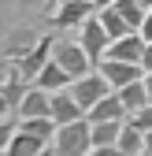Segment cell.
<instances>
[{
  "label": "cell",
  "instance_id": "cell-1",
  "mask_svg": "<svg viewBox=\"0 0 152 156\" xmlns=\"http://www.w3.org/2000/svg\"><path fill=\"white\" fill-rule=\"evenodd\" d=\"M52 149H56V156H89V152H93L89 119H78V123L60 126L56 138H52Z\"/></svg>",
  "mask_w": 152,
  "mask_h": 156
},
{
  "label": "cell",
  "instance_id": "cell-16",
  "mask_svg": "<svg viewBox=\"0 0 152 156\" xmlns=\"http://www.w3.org/2000/svg\"><path fill=\"white\" fill-rule=\"evenodd\" d=\"M19 130L30 134V138H37V141H45V145H52V138H56V130H60V126L45 115V119H19Z\"/></svg>",
  "mask_w": 152,
  "mask_h": 156
},
{
  "label": "cell",
  "instance_id": "cell-35",
  "mask_svg": "<svg viewBox=\"0 0 152 156\" xmlns=\"http://www.w3.org/2000/svg\"><path fill=\"white\" fill-rule=\"evenodd\" d=\"M4 4H8V0H0V8H4Z\"/></svg>",
  "mask_w": 152,
  "mask_h": 156
},
{
  "label": "cell",
  "instance_id": "cell-15",
  "mask_svg": "<svg viewBox=\"0 0 152 156\" xmlns=\"http://www.w3.org/2000/svg\"><path fill=\"white\" fill-rule=\"evenodd\" d=\"M97 19H100V26H104V34H108V41H119V37L134 34V30L126 26V19H123L115 8H104V11H97Z\"/></svg>",
  "mask_w": 152,
  "mask_h": 156
},
{
  "label": "cell",
  "instance_id": "cell-33",
  "mask_svg": "<svg viewBox=\"0 0 152 156\" xmlns=\"http://www.w3.org/2000/svg\"><path fill=\"white\" fill-rule=\"evenodd\" d=\"M41 156H56V149H52V145H48V149H45V152H41Z\"/></svg>",
  "mask_w": 152,
  "mask_h": 156
},
{
  "label": "cell",
  "instance_id": "cell-3",
  "mask_svg": "<svg viewBox=\"0 0 152 156\" xmlns=\"http://www.w3.org/2000/svg\"><path fill=\"white\" fill-rule=\"evenodd\" d=\"M78 45H82L85 60H89L93 67H97L104 56H108V45H111V41H108V34H104V26H100V19H97V15H93L89 23L78 26Z\"/></svg>",
  "mask_w": 152,
  "mask_h": 156
},
{
  "label": "cell",
  "instance_id": "cell-11",
  "mask_svg": "<svg viewBox=\"0 0 152 156\" xmlns=\"http://www.w3.org/2000/svg\"><path fill=\"white\" fill-rule=\"evenodd\" d=\"M48 101H52V93L30 86L26 97H22V104H19V112H15V119H45L48 115Z\"/></svg>",
  "mask_w": 152,
  "mask_h": 156
},
{
  "label": "cell",
  "instance_id": "cell-32",
  "mask_svg": "<svg viewBox=\"0 0 152 156\" xmlns=\"http://www.w3.org/2000/svg\"><path fill=\"white\" fill-rule=\"evenodd\" d=\"M60 4H67V0H48V8H52V11H56V8H60Z\"/></svg>",
  "mask_w": 152,
  "mask_h": 156
},
{
  "label": "cell",
  "instance_id": "cell-4",
  "mask_svg": "<svg viewBox=\"0 0 152 156\" xmlns=\"http://www.w3.org/2000/svg\"><path fill=\"white\" fill-rule=\"evenodd\" d=\"M52 60L60 63V67L74 78V82H78V78H85V74H93V63L85 60V52H82V45H78V41H56Z\"/></svg>",
  "mask_w": 152,
  "mask_h": 156
},
{
  "label": "cell",
  "instance_id": "cell-7",
  "mask_svg": "<svg viewBox=\"0 0 152 156\" xmlns=\"http://www.w3.org/2000/svg\"><path fill=\"white\" fill-rule=\"evenodd\" d=\"M93 15H97L93 0H67V4H60V8L52 11V26L71 30V26H82V23H89Z\"/></svg>",
  "mask_w": 152,
  "mask_h": 156
},
{
  "label": "cell",
  "instance_id": "cell-6",
  "mask_svg": "<svg viewBox=\"0 0 152 156\" xmlns=\"http://www.w3.org/2000/svg\"><path fill=\"white\" fill-rule=\"evenodd\" d=\"M97 74L111 86V93H119V89H126V86H134V82L145 78V71L137 63H119V60H100L97 63Z\"/></svg>",
  "mask_w": 152,
  "mask_h": 156
},
{
  "label": "cell",
  "instance_id": "cell-5",
  "mask_svg": "<svg viewBox=\"0 0 152 156\" xmlns=\"http://www.w3.org/2000/svg\"><path fill=\"white\" fill-rule=\"evenodd\" d=\"M71 97H74V104H78L82 112H89L93 104H100L104 97L111 93V86L104 82V78L93 71V74H85V78H78V82H71V89H67Z\"/></svg>",
  "mask_w": 152,
  "mask_h": 156
},
{
  "label": "cell",
  "instance_id": "cell-24",
  "mask_svg": "<svg viewBox=\"0 0 152 156\" xmlns=\"http://www.w3.org/2000/svg\"><path fill=\"white\" fill-rule=\"evenodd\" d=\"M8 78H15V63L8 60V56H0V86H4Z\"/></svg>",
  "mask_w": 152,
  "mask_h": 156
},
{
  "label": "cell",
  "instance_id": "cell-29",
  "mask_svg": "<svg viewBox=\"0 0 152 156\" xmlns=\"http://www.w3.org/2000/svg\"><path fill=\"white\" fill-rule=\"evenodd\" d=\"M141 82H145V93H148V101H152V74H145Z\"/></svg>",
  "mask_w": 152,
  "mask_h": 156
},
{
  "label": "cell",
  "instance_id": "cell-18",
  "mask_svg": "<svg viewBox=\"0 0 152 156\" xmlns=\"http://www.w3.org/2000/svg\"><path fill=\"white\" fill-rule=\"evenodd\" d=\"M115 149H119L123 156H141V152H145V134H141V130H134L130 123H123V134H119Z\"/></svg>",
  "mask_w": 152,
  "mask_h": 156
},
{
  "label": "cell",
  "instance_id": "cell-27",
  "mask_svg": "<svg viewBox=\"0 0 152 156\" xmlns=\"http://www.w3.org/2000/svg\"><path fill=\"white\" fill-rule=\"evenodd\" d=\"M89 156H123V152H119V149H93Z\"/></svg>",
  "mask_w": 152,
  "mask_h": 156
},
{
  "label": "cell",
  "instance_id": "cell-10",
  "mask_svg": "<svg viewBox=\"0 0 152 156\" xmlns=\"http://www.w3.org/2000/svg\"><path fill=\"white\" fill-rule=\"evenodd\" d=\"M85 119H89V123H126L130 115H126V108H123V101H119V93H108L100 104H93V108L85 112Z\"/></svg>",
  "mask_w": 152,
  "mask_h": 156
},
{
  "label": "cell",
  "instance_id": "cell-21",
  "mask_svg": "<svg viewBox=\"0 0 152 156\" xmlns=\"http://www.w3.org/2000/svg\"><path fill=\"white\" fill-rule=\"evenodd\" d=\"M126 123L134 126V130H141V134H148V130H152V104H148V108H141L137 115H130Z\"/></svg>",
  "mask_w": 152,
  "mask_h": 156
},
{
  "label": "cell",
  "instance_id": "cell-8",
  "mask_svg": "<svg viewBox=\"0 0 152 156\" xmlns=\"http://www.w3.org/2000/svg\"><path fill=\"white\" fill-rule=\"evenodd\" d=\"M48 119H52L56 126H67V123H78V119H85V112L74 104V97L63 89V93H52V101H48Z\"/></svg>",
  "mask_w": 152,
  "mask_h": 156
},
{
  "label": "cell",
  "instance_id": "cell-13",
  "mask_svg": "<svg viewBox=\"0 0 152 156\" xmlns=\"http://www.w3.org/2000/svg\"><path fill=\"white\" fill-rule=\"evenodd\" d=\"M119 134H123V123H89L93 149H115Z\"/></svg>",
  "mask_w": 152,
  "mask_h": 156
},
{
  "label": "cell",
  "instance_id": "cell-34",
  "mask_svg": "<svg viewBox=\"0 0 152 156\" xmlns=\"http://www.w3.org/2000/svg\"><path fill=\"white\" fill-rule=\"evenodd\" d=\"M141 8H145V11H148V8H152V0H141Z\"/></svg>",
  "mask_w": 152,
  "mask_h": 156
},
{
  "label": "cell",
  "instance_id": "cell-26",
  "mask_svg": "<svg viewBox=\"0 0 152 156\" xmlns=\"http://www.w3.org/2000/svg\"><path fill=\"white\" fill-rule=\"evenodd\" d=\"M48 0H19V8H26V11H37V8H45Z\"/></svg>",
  "mask_w": 152,
  "mask_h": 156
},
{
  "label": "cell",
  "instance_id": "cell-28",
  "mask_svg": "<svg viewBox=\"0 0 152 156\" xmlns=\"http://www.w3.org/2000/svg\"><path fill=\"white\" fill-rule=\"evenodd\" d=\"M111 4H115V0H93V8H97V11H104V8H111Z\"/></svg>",
  "mask_w": 152,
  "mask_h": 156
},
{
  "label": "cell",
  "instance_id": "cell-31",
  "mask_svg": "<svg viewBox=\"0 0 152 156\" xmlns=\"http://www.w3.org/2000/svg\"><path fill=\"white\" fill-rule=\"evenodd\" d=\"M145 152H152V130L145 134Z\"/></svg>",
  "mask_w": 152,
  "mask_h": 156
},
{
  "label": "cell",
  "instance_id": "cell-36",
  "mask_svg": "<svg viewBox=\"0 0 152 156\" xmlns=\"http://www.w3.org/2000/svg\"><path fill=\"white\" fill-rule=\"evenodd\" d=\"M141 156H152V152H141Z\"/></svg>",
  "mask_w": 152,
  "mask_h": 156
},
{
  "label": "cell",
  "instance_id": "cell-20",
  "mask_svg": "<svg viewBox=\"0 0 152 156\" xmlns=\"http://www.w3.org/2000/svg\"><path fill=\"white\" fill-rule=\"evenodd\" d=\"M26 89H30V82H22V78H8V82L4 86H0V97H4V101H8V108L11 112H19V104H22V97H26Z\"/></svg>",
  "mask_w": 152,
  "mask_h": 156
},
{
  "label": "cell",
  "instance_id": "cell-14",
  "mask_svg": "<svg viewBox=\"0 0 152 156\" xmlns=\"http://www.w3.org/2000/svg\"><path fill=\"white\" fill-rule=\"evenodd\" d=\"M45 149H48L45 141H37V138H30V134L15 130V138H11V145L4 149V156H41Z\"/></svg>",
  "mask_w": 152,
  "mask_h": 156
},
{
  "label": "cell",
  "instance_id": "cell-17",
  "mask_svg": "<svg viewBox=\"0 0 152 156\" xmlns=\"http://www.w3.org/2000/svg\"><path fill=\"white\" fill-rule=\"evenodd\" d=\"M119 101H123L126 115H137L141 108H148V104H152V101H148V93H145V82H134V86L119 89Z\"/></svg>",
  "mask_w": 152,
  "mask_h": 156
},
{
  "label": "cell",
  "instance_id": "cell-9",
  "mask_svg": "<svg viewBox=\"0 0 152 156\" xmlns=\"http://www.w3.org/2000/svg\"><path fill=\"white\" fill-rule=\"evenodd\" d=\"M141 56H145L141 34H126V37H119V41L108 45V56H104V60H119V63H137L141 67Z\"/></svg>",
  "mask_w": 152,
  "mask_h": 156
},
{
  "label": "cell",
  "instance_id": "cell-23",
  "mask_svg": "<svg viewBox=\"0 0 152 156\" xmlns=\"http://www.w3.org/2000/svg\"><path fill=\"white\" fill-rule=\"evenodd\" d=\"M137 34H141V41H145V45H152V8L145 11V23H141V30H137Z\"/></svg>",
  "mask_w": 152,
  "mask_h": 156
},
{
  "label": "cell",
  "instance_id": "cell-2",
  "mask_svg": "<svg viewBox=\"0 0 152 156\" xmlns=\"http://www.w3.org/2000/svg\"><path fill=\"white\" fill-rule=\"evenodd\" d=\"M52 48H56V37H52V34L37 37V41H33V48H30L26 56H19V63H15V74L22 78V82H33V78L45 71V63L52 60Z\"/></svg>",
  "mask_w": 152,
  "mask_h": 156
},
{
  "label": "cell",
  "instance_id": "cell-22",
  "mask_svg": "<svg viewBox=\"0 0 152 156\" xmlns=\"http://www.w3.org/2000/svg\"><path fill=\"white\" fill-rule=\"evenodd\" d=\"M15 130H19V119H0V156H4V149L11 145Z\"/></svg>",
  "mask_w": 152,
  "mask_h": 156
},
{
  "label": "cell",
  "instance_id": "cell-30",
  "mask_svg": "<svg viewBox=\"0 0 152 156\" xmlns=\"http://www.w3.org/2000/svg\"><path fill=\"white\" fill-rule=\"evenodd\" d=\"M8 112H11V108H8V101H4V97H0V119H4Z\"/></svg>",
  "mask_w": 152,
  "mask_h": 156
},
{
  "label": "cell",
  "instance_id": "cell-19",
  "mask_svg": "<svg viewBox=\"0 0 152 156\" xmlns=\"http://www.w3.org/2000/svg\"><path fill=\"white\" fill-rule=\"evenodd\" d=\"M111 8H115V11L126 19V26L134 30V34L141 30V23H145V8H141V0H115Z\"/></svg>",
  "mask_w": 152,
  "mask_h": 156
},
{
  "label": "cell",
  "instance_id": "cell-12",
  "mask_svg": "<svg viewBox=\"0 0 152 156\" xmlns=\"http://www.w3.org/2000/svg\"><path fill=\"white\" fill-rule=\"evenodd\" d=\"M71 82H74V78H71L60 63H56V60H48L45 71L33 78V86H37V89H45V93H63V89H71Z\"/></svg>",
  "mask_w": 152,
  "mask_h": 156
},
{
  "label": "cell",
  "instance_id": "cell-25",
  "mask_svg": "<svg viewBox=\"0 0 152 156\" xmlns=\"http://www.w3.org/2000/svg\"><path fill=\"white\" fill-rule=\"evenodd\" d=\"M141 71L152 74V45H145V56H141Z\"/></svg>",
  "mask_w": 152,
  "mask_h": 156
}]
</instances>
